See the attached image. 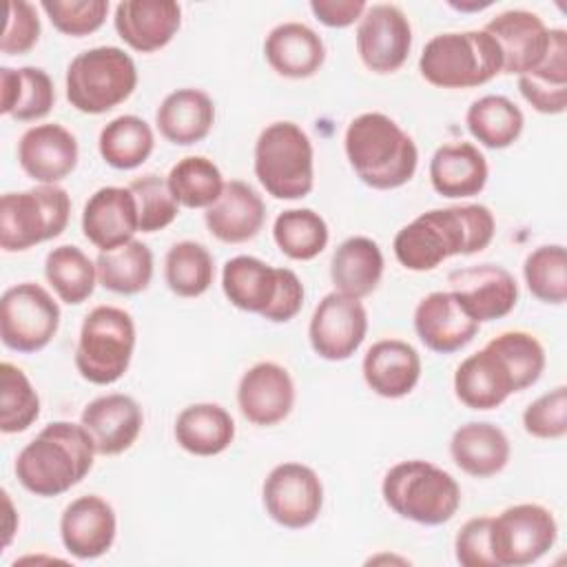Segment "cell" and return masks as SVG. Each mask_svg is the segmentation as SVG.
I'll return each mask as SVG.
<instances>
[{
  "label": "cell",
  "instance_id": "cell-1",
  "mask_svg": "<svg viewBox=\"0 0 567 567\" xmlns=\"http://www.w3.org/2000/svg\"><path fill=\"white\" fill-rule=\"evenodd\" d=\"M496 221L483 204L432 208L405 224L394 237L396 261L414 272L434 270L447 257L474 255L494 239Z\"/></svg>",
  "mask_w": 567,
  "mask_h": 567
},
{
  "label": "cell",
  "instance_id": "cell-2",
  "mask_svg": "<svg viewBox=\"0 0 567 567\" xmlns=\"http://www.w3.org/2000/svg\"><path fill=\"white\" fill-rule=\"evenodd\" d=\"M95 454L93 441L82 423L53 421L20 450L16 476L35 496H60L91 472Z\"/></svg>",
  "mask_w": 567,
  "mask_h": 567
},
{
  "label": "cell",
  "instance_id": "cell-3",
  "mask_svg": "<svg viewBox=\"0 0 567 567\" xmlns=\"http://www.w3.org/2000/svg\"><path fill=\"white\" fill-rule=\"evenodd\" d=\"M343 146L357 177L377 190L408 184L419 166L414 140L385 113L357 115L346 128Z\"/></svg>",
  "mask_w": 567,
  "mask_h": 567
},
{
  "label": "cell",
  "instance_id": "cell-4",
  "mask_svg": "<svg viewBox=\"0 0 567 567\" xmlns=\"http://www.w3.org/2000/svg\"><path fill=\"white\" fill-rule=\"evenodd\" d=\"M221 290L235 308L272 323L290 321L303 306V284L295 270L268 266L250 255H237L224 264Z\"/></svg>",
  "mask_w": 567,
  "mask_h": 567
},
{
  "label": "cell",
  "instance_id": "cell-5",
  "mask_svg": "<svg viewBox=\"0 0 567 567\" xmlns=\"http://www.w3.org/2000/svg\"><path fill=\"white\" fill-rule=\"evenodd\" d=\"M381 494L394 514L419 525H443L461 507V487L454 476L419 458L392 465L383 476Z\"/></svg>",
  "mask_w": 567,
  "mask_h": 567
},
{
  "label": "cell",
  "instance_id": "cell-6",
  "mask_svg": "<svg viewBox=\"0 0 567 567\" xmlns=\"http://www.w3.org/2000/svg\"><path fill=\"white\" fill-rule=\"evenodd\" d=\"M419 71L439 89H474L503 71V58L487 31H450L427 40Z\"/></svg>",
  "mask_w": 567,
  "mask_h": 567
},
{
  "label": "cell",
  "instance_id": "cell-7",
  "mask_svg": "<svg viewBox=\"0 0 567 567\" xmlns=\"http://www.w3.org/2000/svg\"><path fill=\"white\" fill-rule=\"evenodd\" d=\"M255 175L275 199H301L315 186V153L295 122L268 124L255 142Z\"/></svg>",
  "mask_w": 567,
  "mask_h": 567
},
{
  "label": "cell",
  "instance_id": "cell-8",
  "mask_svg": "<svg viewBox=\"0 0 567 567\" xmlns=\"http://www.w3.org/2000/svg\"><path fill=\"white\" fill-rule=\"evenodd\" d=\"M135 86V62L120 47L86 49L66 66V100L80 113H106L128 100Z\"/></svg>",
  "mask_w": 567,
  "mask_h": 567
},
{
  "label": "cell",
  "instance_id": "cell-9",
  "mask_svg": "<svg viewBox=\"0 0 567 567\" xmlns=\"http://www.w3.org/2000/svg\"><path fill=\"white\" fill-rule=\"evenodd\" d=\"M135 350V321L117 306H95L82 321L75 348V370L95 385L124 377Z\"/></svg>",
  "mask_w": 567,
  "mask_h": 567
},
{
  "label": "cell",
  "instance_id": "cell-10",
  "mask_svg": "<svg viewBox=\"0 0 567 567\" xmlns=\"http://www.w3.org/2000/svg\"><path fill=\"white\" fill-rule=\"evenodd\" d=\"M69 217L71 199L58 184H40L22 193H4L0 199V248L18 252L49 241L62 235Z\"/></svg>",
  "mask_w": 567,
  "mask_h": 567
},
{
  "label": "cell",
  "instance_id": "cell-11",
  "mask_svg": "<svg viewBox=\"0 0 567 567\" xmlns=\"http://www.w3.org/2000/svg\"><path fill=\"white\" fill-rule=\"evenodd\" d=\"M558 538L554 514L538 503H518L489 520L496 567H525L543 558Z\"/></svg>",
  "mask_w": 567,
  "mask_h": 567
},
{
  "label": "cell",
  "instance_id": "cell-12",
  "mask_svg": "<svg viewBox=\"0 0 567 567\" xmlns=\"http://www.w3.org/2000/svg\"><path fill=\"white\" fill-rule=\"evenodd\" d=\"M60 328V306L47 288L22 281L2 292L0 337L9 350L38 352L51 343Z\"/></svg>",
  "mask_w": 567,
  "mask_h": 567
},
{
  "label": "cell",
  "instance_id": "cell-13",
  "mask_svg": "<svg viewBox=\"0 0 567 567\" xmlns=\"http://www.w3.org/2000/svg\"><path fill=\"white\" fill-rule=\"evenodd\" d=\"M261 498L266 514L288 529H301L317 520L323 507L319 474L303 463H281L264 481Z\"/></svg>",
  "mask_w": 567,
  "mask_h": 567
},
{
  "label": "cell",
  "instance_id": "cell-14",
  "mask_svg": "<svg viewBox=\"0 0 567 567\" xmlns=\"http://www.w3.org/2000/svg\"><path fill=\"white\" fill-rule=\"evenodd\" d=\"M412 49V27L396 4H372L357 27V53L379 75L399 71Z\"/></svg>",
  "mask_w": 567,
  "mask_h": 567
},
{
  "label": "cell",
  "instance_id": "cell-15",
  "mask_svg": "<svg viewBox=\"0 0 567 567\" xmlns=\"http://www.w3.org/2000/svg\"><path fill=\"white\" fill-rule=\"evenodd\" d=\"M368 332V312L361 299L328 292L315 308L308 337L312 350L326 361H346L363 343Z\"/></svg>",
  "mask_w": 567,
  "mask_h": 567
},
{
  "label": "cell",
  "instance_id": "cell-16",
  "mask_svg": "<svg viewBox=\"0 0 567 567\" xmlns=\"http://www.w3.org/2000/svg\"><path fill=\"white\" fill-rule=\"evenodd\" d=\"M498 44L503 58V71L507 75H525L534 71L547 55L551 42V29L525 9H509L494 16L485 29Z\"/></svg>",
  "mask_w": 567,
  "mask_h": 567
},
{
  "label": "cell",
  "instance_id": "cell-17",
  "mask_svg": "<svg viewBox=\"0 0 567 567\" xmlns=\"http://www.w3.org/2000/svg\"><path fill=\"white\" fill-rule=\"evenodd\" d=\"M447 284L478 323L509 315L518 301L516 279L503 266L481 264L458 268L447 275Z\"/></svg>",
  "mask_w": 567,
  "mask_h": 567
},
{
  "label": "cell",
  "instance_id": "cell-18",
  "mask_svg": "<svg viewBox=\"0 0 567 567\" xmlns=\"http://www.w3.org/2000/svg\"><path fill=\"white\" fill-rule=\"evenodd\" d=\"M514 392H520L516 377L489 341L463 359L454 372V394L470 410H494Z\"/></svg>",
  "mask_w": 567,
  "mask_h": 567
},
{
  "label": "cell",
  "instance_id": "cell-19",
  "mask_svg": "<svg viewBox=\"0 0 567 567\" xmlns=\"http://www.w3.org/2000/svg\"><path fill=\"white\" fill-rule=\"evenodd\" d=\"M478 321L452 290L425 295L414 310V330L425 348L450 354L465 348L478 332Z\"/></svg>",
  "mask_w": 567,
  "mask_h": 567
},
{
  "label": "cell",
  "instance_id": "cell-20",
  "mask_svg": "<svg viewBox=\"0 0 567 567\" xmlns=\"http://www.w3.org/2000/svg\"><path fill=\"white\" fill-rule=\"evenodd\" d=\"M237 405L252 425H277L295 405V383L275 361H259L244 372L237 385Z\"/></svg>",
  "mask_w": 567,
  "mask_h": 567
},
{
  "label": "cell",
  "instance_id": "cell-21",
  "mask_svg": "<svg viewBox=\"0 0 567 567\" xmlns=\"http://www.w3.org/2000/svg\"><path fill=\"white\" fill-rule=\"evenodd\" d=\"M117 518L102 496L84 494L71 501L60 516V538L64 549L80 558H100L113 547Z\"/></svg>",
  "mask_w": 567,
  "mask_h": 567
},
{
  "label": "cell",
  "instance_id": "cell-22",
  "mask_svg": "<svg viewBox=\"0 0 567 567\" xmlns=\"http://www.w3.org/2000/svg\"><path fill=\"white\" fill-rule=\"evenodd\" d=\"M80 423L89 432L97 454L115 456L126 452L137 441L144 425V414L133 396L113 392L86 403Z\"/></svg>",
  "mask_w": 567,
  "mask_h": 567
},
{
  "label": "cell",
  "instance_id": "cell-23",
  "mask_svg": "<svg viewBox=\"0 0 567 567\" xmlns=\"http://www.w3.org/2000/svg\"><path fill=\"white\" fill-rule=\"evenodd\" d=\"M78 140L62 124H38L22 133L18 162L38 184H58L78 166Z\"/></svg>",
  "mask_w": 567,
  "mask_h": 567
},
{
  "label": "cell",
  "instance_id": "cell-24",
  "mask_svg": "<svg viewBox=\"0 0 567 567\" xmlns=\"http://www.w3.org/2000/svg\"><path fill=\"white\" fill-rule=\"evenodd\" d=\"M137 230V204L128 186H102L86 199L82 233L100 252L128 244Z\"/></svg>",
  "mask_w": 567,
  "mask_h": 567
},
{
  "label": "cell",
  "instance_id": "cell-25",
  "mask_svg": "<svg viewBox=\"0 0 567 567\" xmlns=\"http://www.w3.org/2000/svg\"><path fill=\"white\" fill-rule=\"evenodd\" d=\"M113 24L117 35L140 53L164 49L182 24V9L173 0L117 2Z\"/></svg>",
  "mask_w": 567,
  "mask_h": 567
},
{
  "label": "cell",
  "instance_id": "cell-26",
  "mask_svg": "<svg viewBox=\"0 0 567 567\" xmlns=\"http://www.w3.org/2000/svg\"><path fill=\"white\" fill-rule=\"evenodd\" d=\"M206 228L224 244H244L252 239L266 221L261 195L241 179L224 184L219 199L204 213Z\"/></svg>",
  "mask_w": 567,
  "mask_h": 567
},
{
  "label": "cell",
  "instance_id": "cell-27",
  "mask_svg": "<svg viewBox=\"0 0 567 567\" xmlns=\"http://www.w3.org/2000/svg\"><path fill=\"white\" fill-rule=\"evenodd\" d=\"M361 370L372 392L385 399H401L421 379V357L403 339H381L368 348Z\"/></svg>",
  "mask_w": 567,
  "mask_h": 567
},
{
  "label": "cell",
  "instance_id": "cell-28",
  "mask_svg": "<svg viewBox=\"0 0 567 567\" xmlns=\"http://www.w3.org/2000/svg\"><path fill=\"white\" fill-rule=\"evenodd\" d=\"M264 53L272 71L290 80L315 75L326 60L323 40L303 22H281L270 29Z\"/></svg>",
  "mask_w": 567,
  "mask_h": 567
},
{
  "label": "cell",
  "instance_id": "cell-29",
  "mask_svg": "<svg viewBox=\"0 0 567 567\" xmlns=\"http://www.w3.org/2000/svg\"><path fill=\"white\" fill-rule=\"evenodd\" d=\"M450 454L458 470L474 478H487L505 470L512 447L507 434L487 421H470L454 430Z\"/></svg>",
  "mask_w": 567,
  "mask_h": 567
},
{
  "label": "cell",
  "instance_id": "cell-30",
  "mask_svg": "<svg viewBox=\"0 0 567 567\" xmlns=\"http://www.w3.org/2000/svg\"><path fill=\"white\" fill-rule=\"evenodd\" d=\"M487 159L472 142L443 144L430 159L432 188L450 199L474 197L487 184Z\"/></svg>",
  "mask_w": 567,
  "mask_h": 567
},
{
  "label": "cell",
  "instance_id": "cell-31",
  "mask_svg": "<svg viewBox=\"0 0 567 567\" xmlns=\"http://www.w3.org/2000/svg\"><path fill=\"white\" fill-rule=\"evenodd\" d=\"M155 124L164 140L177 146L202 142L215 124V104L202 89L171 91L155 111Z\"/></svg>",
  "mask_w": 567,
  "mask_h": 567
},
{
  "label": "cell",
  "instance_id": "cell-32",
  "mask_svg": "<svg viewBox=\"0 0 567 567\" xmlns=\"http://www.w3.org/2000/svg\"><path fill=\"white\" fill-rule=\"evenodd\" d=\"M518 91L534 111L558 115L567 109V31L551 29L545 60L529 73L518 75Z\"/></svg>",
  "mask_w": 567,
  "mask_h": 567
},
{
  "label": "cell",
  "instance_id": "cell-33",
  "mask_svg": "<svg viewBox=\"0 0 567 567\" xmlns=\"http://www.w3.org/2000/svg\"><path fill=\"white\" fill-rule=\"evenodd\" d=\"M383 277V252L370 237L354 235L339 244L330 261V279L337 292L363 299L372 295Z\"/></svg>",
  "mask_w": 567,
  "mask_h": 567
},
{
  "label": "cell",
  "instance_id": "cell-34",
  "mask_svg": "<svg viewBox=\"0 0 567 567\" xmlns=\"http://www.w3.org/2000/svg\"><path fill=\"white\" fill-rule=\"evenodd\" d=\"M55 89L44 69H0V113L18 122H35L51 113Z\"/></svg>",
  "mask_w": 567,
  "mask_h": 567
},
{
  "label": "cell",
  "instance_id": "cell-35",
  "mask_svg": "<svg viewBox=\"0 0 567 567\" xmlns=\"http://www.w3.org/2000/svg\"><path fill=\"white\" fill-rule=\"evenodd\" d=\"M175 441L195 456L221 454L235 439V421L219 403H193L175 419Z\"/></svg>",
  "mask_w": 567,
  "mask_h": 567
},
{
  "label": "cell",
  "instance_id": "cell-36",
  "mask_svg": "<svg viewBox=\"0 0 567 567\" xmlns=\"http://www.w3.org/2000/svg\"><path fill=\"white\" fill-rule=\"evenodd\" d=\"M470 135L485 148L512 146L525 126L523 111L505 95H483L465 113Z\"/></svg>",
  "mask_w": 567,
  "mask_h": 567
},
{
  "label": "cell",
  "instance_id": "cell-37",
  "mask_svg": "<svg viewBox=\"0 0 567 567\" xmlns=\"http://www.w3.org/2000/svg\"><path fill=\"white\" fill-rule=\"evenodd\" d=\"M97 281L117 295H137L148 288L153 279V252L140 241L131 239L128 244L104 250L95 257Z\"/></svg>",
  "mask_w": 567,
  "mask_h": 567
},
{
  "label": "cell",
  "instance_id": "cell-38",
  "mask_svg": "<svg viewBox=\"0 0 567 567\" xmlns=\"http://www.w3.org/2000/svg\"><path fill=\"white\" fill-rule=\"evenodd\" d=\"M155 135L146 120L137 115H120L111 120L102 131L97 140V148L102 159L117 168V171H131L142 166L148 155L153 153Z\"/></svg>",
  "mask_w": 567,
  "mask_h": 567
},
{
  "label": "cell",
  "instance_id": "cell-39",
  "mask_svg": "<svg viewBox=\"0 0 567 567\" xmlns=\"http://www.w3.org/2000/svg\"><path fill=\"white\" fill-rule=\"evenodd\" d=\"M44 277L64 303L78 306L93 295L97 270L82 248L64 244L47 255Z\"/></svg>",
  "mask_w": 567,
  "mask_h": 567
},
{
  "label": "cell",
  "instance_id": "cell-40",
  "mask_svg": "<svg viewBox=\"0 0 567 567\" xmlns=\"http://www.w3.org/2000/svg\"><path fill=\"white\" fill-rule=\"evenodd\" d=\"M164 279L177 297H199L215 279V261L204 244L184 239L168 248L164 259Z\"/></svg>",
  "mask_w": 567,
  "mask_h": 567
},
{
  "label": "cell",
  "instance_id": "cell-41",
  "mask_svg": "<svg viewBox=\"0 0 567 567\" xmlns=\"http://www.w3.org/2000/svg\"><path fill=\"white\" fill-rule=\"evenodd\" d=\"M272 237L286 257L310 261L328 246L330 233L326 219L312 208H288L277 215Z\"/></svg>",
  "mask_w": 567,
  "mask_h": 567
},
{
  "label": "cell",
  "instance_id": "cell-42",
  "mask_svg": "<svg viewBox=\"0 0 567 567\" xmlns=\"http://www.w3.org/2000/svg\"><path fill=\"white\" fill-rule=\"evenodd\" d=\"M166 182L177 204L186 208L213 206L219 199L226 184L219 166L204 155H188L179 159L171 168Z\"/></svg>",
  "mask_w": 567,
  "mask_h": 567
},
{
  "label": "cell",
  "instance_id": "cell-43",
  "mask_svg": "<svg viewBox=\"0 0 567 567\" xmlns=\"http://www.w3.org/2000/svg\"><path fill=\"white\" fill-rule=\"evenodd\" d=\"M40 416V396L29 377L13 363H0V430L18 434Z\"/></svg>",
  "mask_w": 567,
  "mask_h": 567
},
{
  "label": "cell",
  "instance_id": "cell-44",
  "mask_svg": "<svg viewBox=\"0 0 567 567\" xmlns=\"http://www.w3.org/2000/svg\"><path fill=\"white\" fill-rule=\"evenodd\" d=\"M523 277L529 292L543 301L560 306L567 299V250L563 244L534 248L523 264Z\"/></svg>",
  "mask_w": 567,
  "mask_h": 567
},
{
  "label": "cell",
  "instance_id": "cell-45",
  "mask_svg": "<svg viewBox=\"0 0 567 567\" xmlns=\"http://www.w3.org/2000/svg\"><path fill=\"white\" fill-rule=\"evenodd\" d=\"M128 190L137 204V221L142 233H157L175 221L179 204L164 177L153 173L142 175L128 184Z\"/></svg>",
  "mask_w": 567,
  "mask_h": 567
},
{
  "label": "cell",
  "instance_id": "cell-46",
  "mask_svg": "<svg viewBox=\"0 0 567 567\" xmlns=\"http://www.w3.org/2000/svg\"><path fill=\"white\" fill-rule=\"evenodd\" d=\"M489 343L509 363L520 392L540 379V374L545 370V348L540 346V341L534 334H529L525 330H507V332H501L498 337L489 339Z\"/></svg>",
  "mask_w": 567,
  "mask_h": 567
},
{
  "label": "cell",
  "instance_id": "cell-47",
  "mask_svg": "<svg viewBox=\"0 0 567 567\" xmlns=\"http://www.w3.org/2000/svg\"><path fill=\"white\" fill-rule=\"evenodd\" d=\"M40 7L51 24L71 38H82L97 31L109 13L106 0H42Z\"/></svg>",
  "mask_w": 567,
  "mask_h": 567
},
{
  "label": "cell",
  "instance_id": "cell-48",
  "mask_svg": "<svg viewBox=\"0 0 567 567\" xmlns=\"http://www.w3.org/2000/svg\"><path fill=\"white\" fill-rule=\"evenodd\" d=\"M523 427L536 439H563L567 434V388L558 385L532 401L523 412Z\"/></svg>",
  "mask_w": 567,
  "mask_h": 567
},
{
  "label": "cell",
  "instance_id": "cell-49",
  "mask_svg": "<svg viewBox=\"0 0 567 567\" xmlns=\"http://www.w3.org/2000/svg\"><path fill=\"white\" fill-rule=\"evenodd\" d=\"M40 40V18L31 2L11 0L7 4V22L0 49L4 55L29 53Z\"/></svg>",
  "mask_w": 567,
  "mask_h": 567
},
{
  "label": "cell",
  "instance_id": "cell-50",
  "mask_svg": "<svg viewBox=\"0 0 567 567\" xmlns=\"http://www.w3.org/2000/svg\"><path fill=\"white\" fill-rule=\"evenodd\" d=\"M489 520L492 516L470 518L456 534L454 556L463 567H496L489 547Z\"/></svg>",
  "mask_w": 567,
  "mask_h": 567
},
{
  "label": "cell",
  "instance_id": "cell-51",
  "mask_svg": "<svg viewBox=\"0 0 567 567\" xmlns=\"http://www.w3.org/2000/svg\"><path fill=\"white\" fill-rule=\"evenodd\" d=\"M368 4L365 0H310L315 18L332 29H343L361 20Z\"/></svg>",
  "mask_w": 567,
  "mask_h": 567
},
{
  "label": "cell",
  "instance_id": "cell-52",
  "mask_svg": "<svg viewBox=\"0 0 567 567\" xmlns=\"http://www.w3.org/2000/svg\"><path fill=\"white\" fill-rule=\"evenodd\" d=\"M492 2H472V4H456V2H450V7L454 9H461V11H472V9H485L489 7Z\"/></svg>",
  "mask_w": 567,
  "mask_h": 567
}]
</instances>
